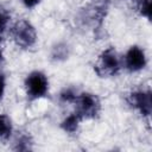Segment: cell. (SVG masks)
Listing matches in <instances>:
<instances>
[{
	"instance_id": "cell-4",
	"label": "cell",
	"mask_w": 152,
	"mask_h": 152,
	"mask_svg": "<svg viewBox=\"0 0 152 152\" xmlns=\"http://www.w3.org/2000/svg\"><path fill=\"white\" fill-rule=\"evenodd\" d=\"M72 104L75 106V112L82 120L95 119L101 112V101L99 96L89 91L77 93Z\"/></svg>"
},
{
	"instance_id": "cell-1",
	"label": "cell",
	"mask_w": 152,
	"mask_h": 152,
	"mask_svg": "<svg viewBox=\"0 0 152 152\" xmlns=\"http://www.w3.org/2000/svg\"><path fill=\"white\" fill-rule=\"evenodd\" d=\"M10 37L20 49H31L38 40V33L34 25L27 19H19L11 25Z\"/></svg>"
},
{
	"instance_id": "cell-13",
	"label": "cell",
	"mask_w": 152,
	"mask_h": 152,
	"mask_svg": "<svg viewBox=\"0 0 152 152\" xmlns=\"http://www.w3.org/2000/svg\"><path fill=\"white\" fill-rule=\"evenodd\" d=\"M18 145V150H30V141H28V137L25 135H20L18 139V142H15Z\"/></svg>"
},
{
	"instance_id": "cell-12",
	"label": "cell",
	"mask_w": 152,
	"mask_h": 152,
	"mask_svg": "<svg viewBox=\"0 0 152 152\" xmlns=\"http://www.w3.org/2000/svg\"><path fill=\"white\" fill-rule=\"evenodd\" d=\"M77 93H78V91H76V90L72 89V88H65V89H63V90L61 91L59 99H61V101L64 102V103H72L74 100H75V97H76V95H77Z\"/></svg>"
},
{
	"instance_id": "cell-5",
	"label": "cell",
	"mask_w": 152,
	"mask_h": 152,
	"mask_svg": "<svg viewBox=\"0 0 152 152\" xmlns=\"http://www.w3.org/2000/svg\"><path fill=\"white\" fill-rule=\"evenodd\" d=\"M121 62L122 68H125L129 72L142 71L147 66L146 51L139 45H131L121 57Z\"/></svg>"
},
{
	"instance_id": "cell-11",
	"label": "cell",
	"mask_w": 152,
	"mask_h": 152,
	"mask_svg": "<svg viewBox=\"0 0 152 152\" xmlns=\"http://www.w3.org/2000/svg\"><path fill=\"white\" fill-rule=\"evenodd\" d=\"M10 19H11V17H10L8 11L4 6L0 5V34L4 33L8 28V26H10Z\"/></svg>"
},
{
	"instance_id": "cell-8",
	"label": "cell",
	"mask_w": 152,
	"mask_h": 152,
	"mask_svg": "<svg viewBox=\"0 0 152 152\" xmlns=\"http://www.w3.org/2000/svg\"><path fill=\"white\" fill-rule=\"evenodd\" d=\"M82 121L83 120L81 119V116L76 112H72L63 119V121L61 122V127L65 133H75L77 132Z\"/></svg>"
},
{
	"instance_id": "cell-14",
	"label": "cell",
	"mask_w": 152,
	"mask_h": 152,
	"mask_svg": "<svg viewBox=\"0 0 152 152\" xmlns=\"http://www.w3.org/2000/svg\"><path fill=\"white\" fill-rule=\"evenodd\" d=\"M6 86H7V81H6V75L0 71V101L4 99L5 93H6Z\"/></svg>"
},
{
	"instance_id": "cell-9",
	"label": "cell",
	"mask_w": 152,
	"mask_h": 152,
	"mask_svg": "<svg viewBox=\"0 0 152 152\" xmlns=\"http://www.w3.org/2000/svg\"><path fill=\"white\" fill-rule=\"evenodd\" d=\"M51 56L56 61H64V59H66L68 56H69V48H68V45L63 44V43H58L57 45H55L52 48Z\"/></svg>"
},
{
	"instance_id": "cell-10",
	"label": "cell",
	"mask_w": 152,
	"mask_h": 152,
	"mask_svg": "<svg viewBox=\"0 0 152 152\" xmlns=\"http://www.w3.org/2000/svg\"><path fill=\"white\" fill-rule=\"evenodd\" d=\"M135 4L139 14L147 20L151 19V0H132Z\"/></svg>"
},
{
	"instance_id": "cell-7",
	"label": "cell",
	"mask_w": 152,
	"mask_h": 152,
	"mask_svg": "<svg viewBox=\"0 0 152 152\" xmlns=\"http://www.w3.org/2000/svg\"><path fill=\"white\" fill-rule=\"evenodd\" d=\"M14 133L13 121L10 115L0 114V141H8Z\"/></svg>"
},
{
	"instance_id": "cell-16",
	"label": "cell",
	"mask_w": 152,
	"mask_h": 152,
	"mask_svg": "<svg viewBox=\"0 0 152 152\" xmlns=\"http://www.w3.org/2000/svg\"><path fill=\"white\" fill-rule=\"evenodd\" d=\"M5 61V53H4V45H2V39L0 37V64L4 63Z\"/></svg>"
},
{
	"instance_id": "cell-15",
	"label": "cell",
	"mask_w": 152,
	"mask_h": 152,
	"mask_svg": "<svg viewBox=\"0 0 152 152\" xmlns=\"http://www.w3.org/2000/svg\"><path fill=\"white\" fill-rule=\"evenodd\" d=\"M20 1H21V4H23L26 8H28V10H32V8L37 7V6L42 2V0H20Z\"/></svg>"
},
{
	"instance_id": "cell-3",
	"label": "cell",
	"mask_w": 152,
	"mask_h": 152,
	"mask_svg": "<svg viewBox=\"0 0 152 152\" xmlns=\"http://www.w3.org/2000/svg\"><path fill=\"white\" fill-rule=\"evenodd\" d=\"M94 69L100 77L116 76L122 69L121 57L114 48H107L99 55Z\"/></svg>"
},
{
	"instance_id": "cell-6",
	"label": "cell",
	"mask_w": 152,
	"mask_h": 152,
	"mask_svg": "<svg viewBox=\"0 0 152 152\" xmlns=\"http://www.w3.org/2000/svg\"><path fill=\"white\" fill-rule=\"evenodd\" d=\"M128 103L141 116L148 118L151 115L152 99H151V91L148 89H139L132 91L128 95Z\"/></svg>"
},
{
	"instance_id": "cell-2",
	"label": "cell",
	"mask_w": 152,
	"mask_h": 152,
	"mask_svg": "<svg viewBox=\"0 0 152 152\" xmlns=\"http://www.w3.org/2000/svg\"><path fill=\"white\" fill-rule=\"evenodd\" d=\"M24 90L31 101L40 100L49 94L50 81L45 72L42 70L30 71L24 80Z\"/></svg>"
}]
</instances>
